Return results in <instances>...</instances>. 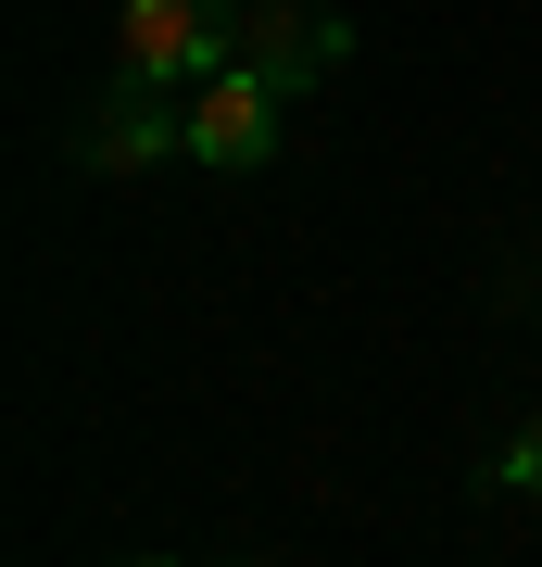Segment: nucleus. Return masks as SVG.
<instances>
[{
  "label": "nucleus",
  "mask_w": 542,
  "mask_h": 567,
  "mask_svg": "<svg viewBox=\"0 0 542 567\" xmlns=\"http://www.w3.org/2000/svg\"><path fill=\"white\" fill-rule=\"evenodd\" d=\"M241 25H253V0H126V25H114V51H126V76L140 89H215L227 63H241Z\"/></svg>",
  "instance_id": "f257e3e1"
},
{
  "label": "nucleus",
  "mask_w": 542,
  "mask_h": 567,
  "mask_svg": "<svg viewBox=\"0 0 542 567\" xmlns=\"http://www.w3.org/2000/svg\"><path fill=\"white\" fill-rule=\"evenodd\" d=\"M341 51H354V25L316 13V0H253V25H241V76H265L278 102H290V89H316Z\"/></svg>",
  "instance_id": "f03ea898"
},
{
  "label": "nucleus",
  "mask_w": 542,
  "mask_h": 567,
  "mask_svg": "<svg viewBox=\"0 0 542 567\" xmlns=\"http://www.w3.org/2000/svg\"><path fill=\"white\" fill-rule=\"evenodd\" d=\"M164 152H190V102H177V89H140V76H114V89H101V114L76 126V164H101V177L164 164Z\"/></svg>",
  "instance_id": "7ed1b4c3"
},
{
  "label": "nucleus",
  "mask_w": 542,
  "mask_h": 567,
  "mask_svg": "<svg viewBox=\"0 0 542 567\" xmlns=\"http://www.w3.org/2000/svg\"><path fill=\"white\" fill-rule=\"evenodd\" d=\"M265 152H278V89H265V76H241V63H227L215 89H190V164L253 177Z\"/></svg>",
  "instance_id": "20e7f679"
},
{
  "label": "nucleus",
  "mask_w": 542,
  "mask_h": 567,
  "mask_svg": "<svg viewBox=\"0 0 542 567\" xmlns=\"http://www.w3.org/2000/svg\"><path fill=\"white\" fill-rule=\"evenodd\" d=\"M492 492H542V429H518V442H504V466H492Z\"/></svg>",
  "instance_id": "39448f33"
},
{
  "label": "nucleus",
  "mask_w": 542,
  "mask_h": 567,
  "mask_svg": "<svg viewBox=\"0 0 542 567\" xmlns=\"http://www.w3.org/2000/svg\"><path fill=\"white\" fill-rule=\"evenodd\" d=\"M140 567H164V555H140Z\"/></svg>",
  "instance_id": "423d86ee"
}]
</instances>
